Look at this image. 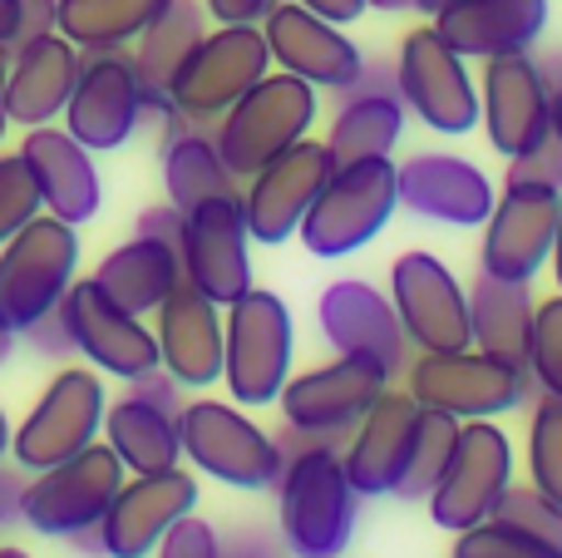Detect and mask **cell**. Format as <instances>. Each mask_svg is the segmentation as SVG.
<instances>
[{
	"mask_svg": "<svg viewBox=\"0 0 562 558\" xmlns=\"http://www.w3.org/2000/svg\"><path fill=\"white\" fill-rule=\"evenodd\" d=\"M360 494L340 460V440H316L281 455L277 529L291 558H340L350 549Z\"/></svg>",
	"mask_w": 562,
	"mask_h": 558,
	"instance_id": "cell-1",
	"label": "cell"
},
{
	"mask_svg": "<svg viewBox=\"0 0 562 558\" xmlns=\"http://www.w3.org/2000/svg\"><path fill=\"white\" fill-rule=\"evenodd\" d=\"M321 114V99L306 79L286 75V69H272L262 75L223 119L213 124V138H217V154L223 164L233 168L237 183L267 168L277 154H286L291 144L311 138V124Z\"/></svg>",
	"mask_w": 562,
	"mask_h": 558,
	"instance_id": "cell-2",
	"label": "cell"
},
{
	"mask_svg": "<svg viewBox=\"0 0 562 558\" xmlns=\"http://www.w3.org/2000/svg\"><path fill=\"white\" fill-rule=\"evenodd\" d=\"M400 208V178L395 158H356L336 164L326 188L316 193L311 213L301 217L296 237L311 257H350L370 247Z\"/></svg>",
	"mask_w": 562,
	"mask_h": 558,
	"instance_id": "cell-3",
	"label": "cell"
},
{
	"mask_svg": "<svg viewBox=\"0 0 562 558\" xmlns=\"http://www.w3.org/2000/svg\"><path fill=\"white\" fill-rule=\"evenodd\" d=\"M405 391L425 411H445L454 421H498V415L518 411L533 391V371L514 366L494 351H419L405 366Z\"/></svg>",
	"mask_w": 562,
	"mask_h": 558,
	"instance_id": "cell-4",
	"label": "cell"
},
{
	"mask_svg": "<svg viewBox=\"0 0 562 558\" xmlns=\"http://www.w3.org/2000/svg\"><path fill=\"white\" fill-rule=\"evenodd\" d=\"M296 326L291 306L267 287H247L237 302L223 306V386L237 405H277L291 376Z\"/></svg>",
	"mask_w": 562,
	"mask_h": 558,
	"instance_id": "cell-5",
	"label": "cell"
},
{
	"mask_svg": "<svg viewBox=\"0 0 562 558\" xmlns=\"http://www.w3.org/2000/svg\"><path fill=\"white\" fill-rule=\"evenodd\" d=\"M79 267L75 223L55 213H35L5 247H0V326L25 336L40 316L65 302Z\"/></svg>",
	"mask_w": 562,
	"mask_h": 558,
	"instance_id": "cell-6",
	"label": "cell"
},
{
	"mask_svg": "<svg viewBox=\"0 0 562 558\" xmlns=\"http://www.w3.org/2000/svg\"><path fill=\"white\" fill-rule=\"evenodd\" d=\"M262 75H272V49H267L262 25H217L173 69L168 99L188 124H217Z\"/></svg>",
	"mask_w": 562,
	"mask_h": 558,
	"instance_id": "cell-7",
	"label": "cell"
},
{
	"mask_svg": "<svg viewBox=\"0 0 562 558\" xmlns=\"http://www.w3.org/2000/svg\"><path fill=\"white\" fill-rule=\"evenodd\" d=\"M178 435H183V460L213 475L233 490H277L281 480V450L277 435H267L243 405L227 401H188L178 411Z\"/></svg>",
	"mask_w": 562,
	"mask_h": 558,
	"instance_id": "cell-8",
	"label": "cell"
},
{
	"mask_svg": "<svg viewBox=\"0 0 562 558\" xmlns=\"http://www.w3.org/2000/svg\"><path fill=\"white\" fill-rule=\"evenodd\" d=\"M124 480H128L124 460L109 445L94 440L89 450L30 475L25 500H20V524H30L45 539H75L85 529H99V520L109 514Z\"/></svg>",
	"mask_w": 562,
	"mask_h": 558,
	"instance_id": "cell-9",
	"label": "cell"
},
{
	"mask_svg": "<svg viewBox=\"0 0 562 558\" xmlns=\"http://www.w3.org/2000/svg\"><path fill=\"white\" fill-rule=\"evenodd\" d=\"M395 89L400 104L435 134L459 138L479 129V79L469 75V59L449 49V40L435 25H415L400 40Z\"/></svg>",
	"mask_w": 562,
	"mask_h": 558,
	"instance_id": "cell-10",
	"label": "cell"
},
{
	"mask_svg": "<svg viewBox=\"0 0 562 558\" xmlns=\"http://www.w3.org/2000/svg\"><path fill=\"white\" fill-rule=\"evenodd\" d=\"M514 484V445L504 425L494 421H464L459 425L454 455H449L439 484L429 490V520L445 534H464L474 524L494 520L498 500Z\"/></svg>",
	"mask_w": 562,
	"mask_h": 558,
	"instance_id": "cell-11",
	"label": "cell"
},
{
	"mask_svg": "<svg viewBox=\"0 0 562 558\" xmlns=\"http://www.w3.org/2000/svg\"><path fill=\"white\" fill-rule=\"evenodd\" d=\"M104 411H109V395L104 381L85 366H65L55 381L45 386L30 415L20 421V431L10 435V455H15L20 470L40 475L49 465L69 460V455L89 450L104 431Z\"/></svg>",
	"mask_w": 562,
	"mask_h": 558,
	"instance_id": "cell-12",
	"label": "cell"
},
{
	"mask_svg": "<svg viewBox=\"0 0 562 558\" xmlns=\"http://www.w3.org/2000/svg\"><path fill=\"white\" fill-rule=\"evenodd\" d=\"M390 306L415 351H464L474 346L469 287L425 247H409L390 263Z\"/></svg>",
	"mask_w": 562,
	"mask_h": 558,
	"instance_id": "cell-13",
	"label": "cell"
},
{
	"mask_svg": "<svg viewBox=\"0 0 562 558\" xmlns=\"http://www.w3.org/2000/svg\"><path fill=\"white\" fill-rule=\"evenodd\" d=\"M65 129L89 154H114L144 124V79L128 49H89L79 55L75 94L65 104Z\"/></svg>",
	"mask_w": 562,
	"mask_h": 558,
	"instance_id": "cell-14",
	"label": "cell"
},
{
	"mask_svg": "<svg viewBox=\"0 0 562 558\" xmlns=\"http://www.w3.org/2000/svg\"><path fill=\"white\" fill-rule=\"evenodd\" d=\"M562 217V188L548 183H504L494 198V213L484 223L479 243V272L504 277V282H533L553 257Z\"/></svg>",
	"mask_w": 562,
	"mask_h": 558,
	"instance_id": "cell-15",
	"label": "cell"
},
{
	"mask_svg": "<svg viewBox=\"0 0 562 558\" xmlns=\"http://www.w3.org/2000/svg\"><path fill=\"white\" fill-rule=\"evenodd\" d=\"M479 124H484L494 154L518 158L553 134V85L533 49L524 55L484 59L479 75Z\"/></svg>",
	"mask_w": 562,
	"mask_h": 558,
	"instance_id": "cell-16",
	"label": "cell"
},
{
	"mask_svg": "<svg viewBox=\"0 0 562 558\" xmlns=\"http://www.w3.org/2000/svg\"><path fill=\"white\" fill-rule=\"evenodd\" d=\"M390 386L385 371H375L370 361H356V356H330V361L311 366L301 376H286L277 405H281V425H296V431L326 435V440H340L360 425V415L380 401V391Z\"/></svg>",
	"mask_w": 562,
	"mask_h": 558,
	"instance_id": "cell-17",
	"label": "cell"
},
{
	"mask_svg": "<svg viewBox=\"0 0 562 558\" xmlns=\"http://www.w3.org/2000/svg\"><path fill=\"white\" fill-rule=\"evenodd\" d=\"M183 277L217 306L237 302L252 287V233H247L243 193H223L183 213Z\"/></svg>",
	"mask_w": 562,
	"mask_h": 558,
	"instance_id": "cell-18",
	"label": "cell"
},
{
	"mask_svg": "<svg viewBox=\"0 0 562 558\" xmlns=\"http://www.w3.org/2000/svg\"><path fill=\"white\" fill-rule=\"evenodd\" d=\"M316 326L336 356L370 361L375 371H385L390 381L405 376L409 342H405V326H400L395 306H390V292L360 282V277H340V282H330L326 292H321Z\"/></svg>",
	"mask_w": 562,
	"mask_h": 558,
	"instance_id": "cell-19",
	"label": "cell"
},
{
	"mask_svg": "<svg viewBox=\"0 0 562 558\" xmlns=\"http://www.w3.org/2000/svg\"><path fill=\"white\" fill-rule=\"evenodd\" d=\"M59 316H65L69 342H75V356H85L94 371L134 381V376L158 366V336L144 326V316L124 312L114 297L99 292L94 277L69 282L65 302H59Z\"/></svg>",
	"mask_w": 562,
	"mask_h": 558,
	"instance_id": "cell-20",
	"label": "cell"
},
{
	"mask_svg": "<svg viewBox=\"0 0 562 558\" xmlns=\"http://www.w3.org/2000/svg\"><path fill=\"white\" fill-rule=\"evenodd\" d=\"M330 168H336V158L316 138H301L286 154H277L267 168H257L243 188V213H247L252 243H267V247L291 243L301 217L316 203V193L326 188Z\"/></svg>",
	"mask_w": 562,
	"mask_h": 558,
	"instance_id": "cell-21",
	"label": "cell"
},
{
	"mask_svg": "<svg viewBox=\"0 0 562 558\" xmlns=\"http://www.w3.org/2000/svg\"><path fill=\"white\" fill-rule=\"evenodd\" d=\"M262 35L267 49H272V65L306 79L311 89L346 94L366 69V55H360L356 40L340 25H330L326 15L296 5V0H277V10L262 20Z\"/></svg>",
	"mask_w": 562,
	"mask_h": 558,
	"instance_id": "cell-22",
	"label": "cell"
},
{
	"mask_svg": "<svg viewBox=\"0 0 562 558\" xmlns=\"http://www.w3.org/2000/svg\"><path fill=\"white\" fill-rule=\"evenodd\" d=\"M193 510H198V480L183 465L158 475H134V480L119 484L109 514L99 520L104 558H154L158 539Z\"/></svg>",
	"mask_w": 562,
	"mask_h": 558,
	"instance_id": "cell-23",
	"label": "cell"
},
{
	"mask_svg": "<svg viewBox=\"0 0 562 558\" xmlns=\"http://www.w3.org/2000/svg\"><path fill=\"white\" fill-rule=\"evenodd\" d=\"M395 178H400V208L445 227H484L498 198V188L488 183L484 168L459 154H415L405 164H395Z\"/></svg>",
	"mask_w": 562,
	"mask_h": 558,
	"instance_id": "cell-24",
	"label": "cell"
},
{
	"mask_svg": "<svg viewBox=\"0 0 562 558\" xmlns=\"http://www.w3.org/2000/svg\"><path fill=\"white\" fill-rule=\"evenodd\" d=\"M158 366L173 376L183 391L223 381V306L203 297L193 282H178L158 306Z\"/></svg>",
	"mask_w": 562,
	"mask_h": 558,
	"instance_id": "cell-25",
	"label": "cell"
},
{
	"mask_svg": "<svg viewBox=\"0 0 562 558\" xmlns=\"http://www.w3.org/2000/svg\"><path fill=\"white\" fill-rule=\"evenodd\" d=\"M415 395L409 391H380V401L360 415V425L346 435L340 445V460H346V475L356 484L360 500H385L395 494L400 475H405L409 460V435H415Z\"/></svg>",
	"mask_w": 562,
	"mask_h": 558,
	"instance_id": "cell-26",
	"label": "cell"
},
{
	"mask_svg": "<svg viewBox=\"0 0 562 558\" xmlns=\"http://www.w3.org/2000/svg\"><path fill=\"white\" fill-rule=\"evenodd\" d=\"M20 158H25L30 178H35L45 213L65 217V223H75V227L99 213V203H104V178H99V168H94V154H89L69 129H55V124L25 129Z\"/></svg>",
	"mask_w": 562,
	"mask_h": 558,
	"instance_id": "cell-27",
	"label": "cell"
},
{
	"mask_svg": "<svg viewBox=\"0 0 562 558\" xmlns=\"http://www.w3.org/2000/svg\"><path fill=\"white\" fill-rule=\"evenodd\" d=\"M405 134V104L395 89V65L370 59L360 79L340 94V109L330 119L326 148L336 164H356V158H390Z\"/></svg>",
	"mask_w": 562,
	"mask_h": 558,
	"instance_id": "cell-28",
	"label": "cell"
},
{
	"mask_svg": "<svg viewBox=\"0 0 562 558\" xmlns=\"http://www.w3.org/2000/svg\"><path fill=\"white\" fill-rule=\"evenodd\" d=\"M429 25L464 59L524 55L548 30V0H449L429 15Z\"/></svg>",
	"mask_w": 562,
	"mask_h": 558,
	"instance_id": "cell-29",
	"label": "cell"
},
{
	"mask_svg": "<svg viewBox=\"0 0 562 558\" xmlns=\"http://www.w3.org/2000/svg\"><path fill=\"white\" fill-rule=\"evenodd\" d=\"M75 79H79V49L59 30L10 49V79H5L10 124L20 129L55 124L65 114L69 94H75Z\"/></svg>",
	"mask_w": 562,
	"mask_h": 558,
	"instance_id": "cell-30",
	"label": "cell"
},
{
	"mask_svg": "<svg viewBox=\"0 0 562 558\" xmlns=\"http://www.w3.org/2000/svg\"><path fill=\"white\" fill-rule=\"evenodd\" d=\"M207 35V10L203 0H168L164 15L134 40V69L144 79V119H173V99H168V79L188 59V49Z\"/></svg>",
	"mask_w": 562,
	"mask_h": 558,
	"instance_id": "cell-31",
	"label": "cell"
},
{
	"mask_svg": "<svg viewBox=\"0 0 562 558\" xmlns=\"http://www.w3.org/2000/svg\"><path fill=\"white\" fill-rule=\"evenodd\" d=\"M94 282L104 297H114L124 312L154 316L164 306V297L183 282V257L178 247L158 243V237H128L114 253H104V263L94 267Z\"/></svg>",
	"mask_w": 562,
	"mask_h": 558,
	"instance_id": "cell-32",
	"label": "cell"
},
{
	"mask_svg": "<svg viewBox=\"0 0 562 558\" xmlns=\"http://www.w3.org/2000/svg\"><path fill=\"white\" fill-rule=\"evenodd\" d=\"M533 282H504V277L479 272L469 287V326L474 346L494 351L514 366H528V336H533Z\"/></svg>",
	"mask_w": 562,
	"mask_h": 558,
	"instance_id": "cell-33",
	"label": "cell"
},
{
	"mask_svg": "<svg viewBox=\"0 0 562 558\" xmlns=\"http://www.w3.org/2000/svg\"><path fill=\"white\" fill-rule=\"evenodd\" d=\"M104 445L124 460L128 475H158L183 465V435H178V415L158 411V405L124 395L104 411Z\"/></svg>",
	"mask_w": 562,
	"mask_h": 558,
	"instance_id": "cell-34",
	"label": "cell"
},
{
	"mask_svg": "<svg viewBox=\"0 0 562 558\" xmlns=\"http://www.w3.org/2000/svg\"><path fill=\"white\" fill-rule=\"evenodd\" d=\"M164 188H168V203L183 208V213H193L207 198L243 193L233 168L217 154V138L207 134V124H183L178 134L164 138Z\"/></svg>",
	"mask_w": 562,
	"mask_h": 558,
	"instance_id": "cell-35",
	"label": "cell"
},
{
	"mask_svg": "<svg viewBox=\"0 0 562 558\" xmlns=\"http://www.w3.org/2000/svg\"><path fill=\"white\" fill-rule=\"evenodd\" d=\"M168 0H59L55 30L79 49H128L158 15Z\"/></svg>",
	"mask_w": 562,
	"mask_h": 558,
	"instance_id": "cell-36",
	"label": "cell"
},
{
	"mask_svg": "<svg viewBox=\"0 0 562 558\" xmlns=\"http://www.w3.org/2000/svg\"><path fill=\"white\" fill-rule=\"evenodd\" d=\"M459 425H464V421H454V415H445V411H425V405H419L415 435H409V460H405V475H400V484H395V500L400 504H425L429 500V490L439 484L449 455H454Z\"/></svg>",
	"mask_w": 562,
	"mask_h": 558,
	"instance_id": "cell-37",
	"label": "cell"
},
{
	"mask_svg": "<svg viewBox=\"0 0 562 558\" xmlns=\"http://www.w3.org/2000/svg\"><path fill=\"white\" fill-rule=\"evenodd\" d=\"M528 484L562 510V395L538 391L528 415Z\"/></svg>",
	"mask_w": 562,
	"mask_h": 558,
	"instance_id": "cell-38",
	"label": "cell"
},
{
	"mask_svg": "<svg viewBox=\"0 0 562 558\" xmlns=\"http://www.w3.org/2000/svg\"><path fill=\"white\" fill-rule=\"evenodd\" d=\"M454 558H562V549L508 520H484L474 529L454 534Z\"/></svg>",
	"mask_w": 562,
	"mask_h": 558,
	"instance_id": "cell-39",
	"label": "cell"
},
{
	"mask_svg": "<svg viewBox=\"0 0 562 558\" xmlns=\"http://www.w3.org/2000/svg\"><path fill=\"white\" fill-rule=\"evenodd\" d=\"M528 371L533 386L562 395V292L533 306V336H528Z\"/></svg>",
	"mask_w": 562,
	"mask_h": 558,
	"instance_id": "cell-40",
	"label": "cell"
},
{
	"mask_svg": "<svg viewBox=\"0 0 562 558\" xmlns=\"http://www.w3.org/2000/svg\"><path fill=\"white\" fill-rule=\"evenodd\" d=\"M35 213H45V203H40V188H35V178H30L20 148L15 154H0V247H5Z\"/></svg>",
	"mask_w": 562,
	"mask_h": 558,
	"instance_id": "cell-41",
	"label": "cell"
},
{
	"mask_svg": "<svg viewBox=\"0 0 562 558\" xmlns=\"http://www.w3.org/2000/svg\"><path fill=\"white\" fill-rule=\"evenodd\" d=\"M494 520H508V524H518V529L538 534L543 544H553V549H562V510L548 504L533 484H508V494L498 500Z\"/></svg>",
	"mask_w": 562,
	"mask_h": 558,
	"instance_id": "cell-42",
	"label": "cell"
},
{
	"mask_svg": "<svg viewBox=\"0 0 562 558\" xmlns=\"http://www.w3.org/2000/svg\"><path fill=\"white\" fill-rule=\"evenodd\" d=\"M154 558H223V534L207 520H198V514H183V520L158 539Z\"/></svg>",
	"mask_w": 562,
	"mask_h": 558,
	"instance_id": "cell-43",
	"label": "cell"
},
{
	"mask_svg": "<svg viewBox=\"0 0 562 558\" xmlns=\"http://www.w3.org/2000/svg\"><path fill=\"white\" fill-rule=\"evenodd\" d=\"M504 183H548V188H562V138L548 134L538 148L508 158Z\"/></svg>",
	"mask_w": 562,
	"mask_h": 558,
	"instance_id": "cell-44",
	"label": "cell"
},
{
	"mask_svg": "<svg viewBox=\"0 0 562 558\" xmlns=\"http://www.w3.org/2000/svg\"><path fill=\"white\" fill-rule=\"evenodd\" d=\"M128 395H138V401L158 405V411H168V415L183 411V386H178L173 376L164 371V366H154V371L134 376V381H128Z\"/></svg>",
	"mask_w": 562,
	"mask_h": 558,
	"instance_id": "cell-45",
	"label": "cell"
},
{
	"mask_svg": "<svg viewBox=\"0 0 562 558\" xmlns=\"http://www.w3.org/2000/svg\"><path fill=\"white\" fill-rule=\"evenodd\" d=\"M30 346H35L40 356H49V361H65V356H75V342H69V332H65V316H59V306L49 316H40L35 326H30Z\"/></svg>",
	"mask_w": 562,
	"mask_h": 558,
	"instance_id": "cell-46",
	"label": "cell"
},
{
	"mask_svg": "<svg viewBox=\"0 0 562 558\" xmlns=\"http://www.w3.org/2000/svg\"><path fill=\"white\" fill-rule=\"evenodd\" d=\"M203 10L217 25H262L277 10V0H203Z\"/></svg>",
	"mask_w": 562,
	"mask_h": 558,
	"instance_id": "cell-47",
	"label": "cell"
},
{
	"mask_svg": "<svg viewBox=\"0 0 562 558\" xmlns=\"http://www.w3.org/2000/svg\"><path fill=\"white\" fill-rule=\"evenodd\" d=\"M15 5H20V25H15V45L10 49L30 45V40H40V35H55L59 0H15Z\"/></svg>",
	"mask_w": 562,
	"mask_h": 558,
	"instance_id": "cell-48",
	"label": "cell"
},
{
	"mask_svg": "<svg viewBox=\"0 0 562 558\" xmlns=\"http://www.w3.org/2000/svg\"><path fill=\"white\" fill-rule=\"evenodd\" d=\"M138 237H158V243L178 247L183 243V208H173V203L144 208V213H138Z\"/></svg>",
	"mask_w": 562,
	"mask_h": 558,
	"instance_id": "cell-49",
	"label": "cell"
},
{
	"mask_svg": "<svg viewBox=\"0 0 562 558\" xmlns=\"http://www.w3.org/2000/svg\"><path fill=\"white\" fill-rule=\"evenodd\" d=\"M20 500H25V475L0 465V529L20 524Z\"/></svg>",
	"mask_w": 562,
	"mask_h": 558,
	"instance_id": "cell-50",
	"label": "cell"
},
{
	"mask_svg": "<svg viewBox=\"0 0 562 558\" xmlns=\"http://www.w3.org/2000/svg\"><path fill=\"white\" fill-rule=\"evenodd\" d=\"M296 5L316 10V15H326L330 25H356L360 15H366V0H296Z\"/></svg>",
	"mask_w": 562,
	"mask_h": 558,
	"instance_id": "cell-51",
	"label": "cell"
},
{
	"mask_svg": "<svg viewBox=\"0 0 562 558\" xmlns=\"http://www.w3.org/2000/svg\"><path fill=\"white\" fill-rule=\"evenodd\" d=\"M15 25H20V5L15 0H0V49L15 45Z\"/></svg>",
	"mask_w": 562,
	"mask_h": 558,
	"instance_id": "cell-52",
	"label": "cell"
},
{
	"mask_svg": "<svg viewBox=\"0 0 562 558\" xmlns=\"http://www.w3.org/2000/svg\"><path fill=\"white\" fill-rule=\"evenodd\" d=\"M5 79H10V49H0V138L10 129V104H5Z\"/></svg>",
	"mask_w": 562,
	"mask_h": 558,
	"instance_id": "cell-53",
	"label": "cell"
},
{
	"mask_svg": "<svg viewBox=\"0 0 562 558\" xmlns=\"http://www.w3.org/2000/svg\"><path fill=\"white\" fill-rule=\"evenodd\" d=\"M366 10H385V15H405V10H415V0H366Z\"/></svg>",
	"mask_w": 562,
	"mask_h": 558,
	"instance_id": "cell-54",
	"label": "cell"
},
{
	"mask_svg": "<svg viewBox=\"0 0 562 558\" xmlns=\"http://www.w3.org/2000/svg\"><path fill=\"white\" fill-rule=\"evenodd\" d=\"M548 267H553V282L562 292V217H558V237H553V257H548Z\"/></svg>",
	"mask_w": 562,
	"mask_h": 558,
	"instance_id": "cell-55",
	"label": "cell"
},
{
	"mask_svg": "<svg viewBox=\"0 0 562 558\" xmlns=\"http://www.w3.org/2000/svg\"><path fill=\"white\" fill-rule=\"evenodd\" d=\"M553 134L562 138V85L553 89Z\"/></svg>",
	"mask_w": 562,
	"mask_h": 558,
	"instance_id": "cell-56",
	"label": "cell"
},
{
	"mask_svg": "<svg viewBox=\"0 0 562 558\" xmlns=\"http://www.w3.org/2000/svg\"><path fill=\"white\" fill-rule=\"evenodd\" d=\"M10 435H15V431H10V421H5V411H0V455H5V450H10Z\"/></svg>",
	"mask_w": 562,
	"mask_h": 558,
	"instance_id": "cell-57",
	"label": "cell"
},
{
	"mask_svg": "<svg viewBox=\"0 0 562 558\" xmlns=\"http://www.w3.org/2000/svg\"><path fill=\"white\" fill-rule=\"evenodd\" d=\"M449 0H415V10H425V15H435V10H445Z\"/></svg>",
	"mask_w": 562,
	"mask_h": 558,
	"instance_id": "cell-58",
	"label": "cell"
},
{
	"mask_svg": "<svg viewBox=\"0 0 562 558\" xmlns=\"http://www.w3.org/2000/svg\"><path fill=\"white\" fill-rule=\"evenodd\" d=\"M0 558H30L25 549H0Z\"/></svg>",
	"mask_w": 562,
	"mask_h": 558,
	"instance_id": "cell-59",
	"label": "cell"
}]
</instances>
